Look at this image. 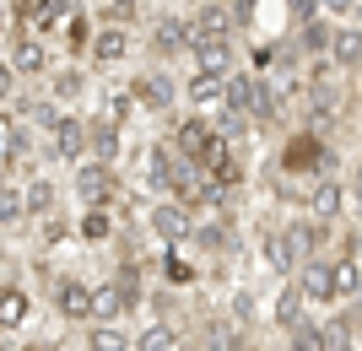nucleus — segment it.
Listing matches in <instances>:
<instances>
[{
    "label": "nucleus",
    "mask_w": 362,
    "mask_h": 351,
    "mask_svg": "<svg viewBox=\"0 0 362 351\" xmlns=\"http://www.w3.org/2000/svg\"><path fill=\"white\" fill-rule=\"evenodd\" d=\"M22 206H28V216H44L49 206H54V184H49V179H28V189H22Z\"/></svg>",
    "instance_id": "obj_27"
},
{
    "label": "nucleus",
    "mask_w": 362,
    "mask_h": 351,
    "mask_svg": "<svg viewBox=\"0 0 362 351\" xmlns=\"http://www.w3.org/2000/svg\"><path fill=\"white\" fill-rule=\"evenodd\" d=\"M11 92H16V71H11V65H0V103H6Z\"/></svg>",
    "instance_id": "obj_38"
},
{
    "label": "nucleus",
    "mask_w": 362,
    "mask_h": 351,
    "mask_svg": "<svg viewBox=\"0 0 362 351\" xmlns=\"http://www.w3.org/2000/svg\"><path fill=\"white\" fill-rule=\"evenodd\" d=\"M65 232H71V222H60V216H49V227H44V244H60Z\"/></svg>",
    "instance_id": "obj_37"
},
{
    "label": "nucleus",
    "mask_w": 362,
    "mask_h": 351,
    "mask_svg": "<svg viewBox=\"0 0 362 351\" xmlns=\"http://www.w3.org/2000/svg\"><path fill=\"white\" fill-rule=\"evenodd\" d=\"M16 222H28L22 184H16V179H0V227H16Z\"/></svg>",
    "instance_id": "obj_23"
},
{
    "label": "nucleus",
    "mask_w": 362,
    "mask_h": 351,
    "mask_svg": "<svg viewBox=\"0 0 362 351\" xmlns=\"http://www.w3.org/2000/svg\"><path fill=\"white\" fill-rule=\"evenodd\" d=\"M243 130H249V119H243V114H222V119H216V136H222L227 146H233V141H238Z\"/></svg>",
    "instance_id": "obj_34"
},
{
    "label": "nucleus",
    "mask_w": 362,
    "mask_h": 351,
    "mask_svg": "<svg viewBox=\"0 0 362 351\" xmlns=\"http://www.w3.org/2000/svg\"><path fill=\"white\" fill-rule=\"evenodd\" d=\"M44 65H49L44 44H38V38H28V32H22V38H16V44H11V71H22V76H28V71H44Z\"/></svg>",
    "instance_id": "obj_22"
},
{
    "label": "nucleus",
    "mask_w": 362,
    "mask_h": 351,
    "mask_svg": "<svg viewBox=\"0 0 362 351\" xmlns=\"http://www.w3.org/2000/svg\"><path fill=\"white\" fill-rule=\"evenodd\" d=\"M222 87H227V81H216V76H189V103H195V108L216 103V97H222Z\"/></svg>",
    "instance_id": "obj_29"
},
{
    "label": "nucleus",
    "mask_w": 362,
    "mask_h": 351,
    "mask_svg": "<svg viewBox=\"0 0 362 351\" xmlns=\"http://www.w3.org/2000/svg\"><path fill=\"white\" fill-rule=\"evenodd\" d=\"M189 44H233V16L222 0H206L189 16Z\"/></svg>",
    "instance_id": "obj_1"
},
{
    "label": "nucleus",
    "mask_w": 362,
    "mask_h": 351,
    "mask_svg": "<svg viewBox=\"0 0 362 351\" xmlns=\"http://www.w3.org/2000/svg\"><path fill=\"white\" fill-rule=\"evenodd\" d=\"M130 92H136V103H141V108H157V114L173 103V81H168L163 71H146V76H136V87H130Z\"/></svg>",
    "instance_id": "obj_14"
},
{
    "label": "nucleus",
    "mask_w": 362,
    "mask_h": 351,
    "mask_svg": "<svg viewBox=\"0 0 362 351\" xmlns=\"http://www.w3.org/2000/svg\"><path fill=\"white\" fill-rule=\"evenodd\" d=\"M81 87H87V76H81V71H54V97H81Z\"/></svg>",
    "instance_id": "obj_32"
},
{
    "label": "nucleus",
    "mask_w": 362,
    "mask_h": 351,
    "mask_svg": "<svg viewBox=\"0 0 362 351\" xmlns=\"http://www.w3.org/2000/svg\"><path fill=\"white\" fill-rule=\"evenodd\" d=\"M292 287L303 292V303H335L330 297V254H314V260L298 265V281Z\"/></svg>",
    "instance_id": "obj_5"
},
{
    "label": "nucleus",
    "mask_w": 362,
    "mask_h": 351,
    "mask_svg": "<svg viewBox=\"0 0 362 351\" xmlns=\"http://www.w3.org/2000/svg\"><path fill=\"white\" fill-rule=\"evenodd\" d=\"M271 319L281 324V330H298V324H303V292H298V287H281V297H276V308H271Z\"/></svg>",
    "instance_id": "obj_24"
},
{
    "label": "nucleus",
    "mask_w": 362,
    "mask_h": 351,
    "mask_svg": "<svg viewBox=\"0 0 362 351\" xmlns=\"http://www.w3.org/2000/svg\"><path fill=\"white\" fill-rule=\"evenodd\" d=\"M330 60L335 65H362V28H335L330 32Z\"/></svg>",
    "instance_id": "obj_20"
},
{
    "label": "nucleus",
    "mask_w": 362,
    "mask_h": 351,
    "mask_svg": "<svg viewBox=\"0 0 362 351\" xmlns=\"http://www.w3.org/2000/svg\"><path fill=\"white\" fill-rule=\"evenodd\" d=\"M114 227H119V222H114V206H87V216L76 222V232H81L87 244H103V238H114Z\"/></svg>",
    "instance_id": "obj_19"
},
{
    "label": "nucleus",
    "mask_w": 362,
    "mask_h": 351,
    "mask_svg": "<svg viewBox=\"0 0 362 351\" xmlns=\"http://www.w3.org/2000/svg\"><path fill=\"white\" fill-rule=\"evenodd\" d=\"M330 297H362V260H357V249H346V254H335V260H330Z\"/></svg>",
    "instance_id": "obj_9"
},
{
    "label": "nucleus",
    "mask_w": 362,
    "mask_h": 351,
    "mask_svg": "<svg viewBox=\"0 0 362 351\" xmlns=\"http://www.w3.org/2000/svg\"><path fill=\"white\" fill-rule=\"evenodd\" d=\"M76 195L87 200V206H108V200L119 195V179H114L108 162H87V168L76 173Z\"/></svg>",
    "instance_id": "obj_4"
},
{
    "label": "nucleus",
    "mask_w": 362,
    "mask_h": 351,
    "mask_svg": "<svg viewBox=\"0 0 362 351\" xmlns=\"http://www.w3.org/2000/svg\"><path fill=\"white\" fill-rule=\"evenodd\" d=\"M189 54H195V76H233V44H189Z\"/></svg>",
    "instance_id": "obj_10"
},
{
    "label": "nucleus",
    "mask_w": 362,
    "mask_h": 351,
    "mask_svg": "<svg viewBox=\"0 0 362 351\" xmlns=\"http://www.w3.org/2000/svg\"><path fill=\"white\" fill-rule=\"evenodd\" d=\"M265 260H271L276 265V270H298V244H292V232L287 227H271V232H265Z\"/></svg>",
    "instance_id": "obj_18"
},
{
    "label": "nucleus",
    "mask_w": 362,
    "mask_h": 351,
    "mask_svg": "<svg viewBox=\"0 0 362 351\" xmlns=\"http://www.w3.org/2000/svg\"><path fill=\"white\" fill-rule=\"evenodd\" d=\"M87 351H130V335L119 324H92L87 330Z\"/></svg>",
    "instance_id": "obj_26"
},
{
    "label": "nucleus",
    "mask_w": 362,
    "mask_h": 351,
    "mask_svg": "<svg viewBox=\"0 0 362 351\" xmlns=\"http://www.w3.org/2000/svg\"><path fill=\"white\" fill-rule=\"evenodd\" d=\"M303 206H308V216H314L319 227H330L335 216H341V206H346V189H341L335 179H319L314 189L303 195Z\"/></svg>",
    "instance_id": "obj_6"
},
{
    "label": "nucleus",
    "mask_w": 362,
    "mask_h": 351,
    "mask_svg": "<svg viewBox=\"0 0 362 351\" xmlns=\"http://www.w3.org/2000/svg\"><path fill=\"white\" fill-rule=\"evenodd\" d=\"M243 351H249V346H243Z\"/></svg>",
    "instance_id": "obj_43"
},
{
    "label": "nucleus",
    "mask_w": 362,
    "mask_h": 351,
    "mask_svg": "<svg viewBox=\"0 0 362 351\" xmlns=\"http://www.w3.org/2000/svg\"><path fill=\"white\" fill-rule=\"evenodd\" d=\"M119 314H130V308H124V297H119L114 281H108V287H92V319H98V324H114Z\"/></svg>",
    "instance_id": "obj_21"
},
{
    "label": "nucleus",
    "mask_w": 362,
    "mask_h": 351,
    "mask_svg": "<svg viewBox=\"0 0 362 351\" xmlns=\"http://www.w3.org/2000/svg\"><path fill=\"white\" fill-rule=\"evenodd\" d=\"M325 11H335V16H346V11H357V0H319Z\"/></svg>",
    "instance_id": "obj_39"
},
{
    "label": "nucleus",
    "mask_w": 362,
    "mask_h": 351,
    "mask_svg": "<svg viewBox=\"0 0 362 351\" xmlns=\"http://www.w3.org/2000/svg\"><path fill=\"white\" fill-rule=\"evenodd\" d=\"M314 11H319V0H292V22H298V28H308Z\"/></svg>",
    "instance_id": "obj_35"
},
{
    "label": "nucleus",
    "mask_w": 362,
    "mask_h": 351,
    "mask_svg": "<svg viewBox=\"0 0 362 351\" xmlns=\"http://www.w3.org/2000/svg\"><path fill=\"white\" fill-rule=\"evenodd\" d=\"M22 351H54V346H22Z\"/></svg>",
    "instance_id": "obj_41"
},
{
    "label": "nucleus",
    "mask_w": 362,
    "mask_h": 351,
    "mask_svg": "<svg viewBox=\"0 0 362 351\" xmlns=\"http://www.w3.org/2000/svg\"><path fill=\"white\" fill-rule=\"evenodd\" d=\"M71 16H76L71 0H33V11L22 16V28H28V38H33V32H49V28H60V22H71Z\"/></svg>",
    "instance_id": "obj_11"
},
{
    "label": "nucleus",
    "mask_w": 362,
    "mask_h": 351,
    "mask_svg": "<svg viewBox=\"0 0 362 351\" xmlns=\"http://www.w3.org/2000/svg\"><path fill=\"white\" fill-rule=\"evenodd\" d=\"M28 319H33V297L16 281H6L0 287V330H22Z\"/></svg>",
    "instance_id": "obj_12"
},
{
    "label": "nucleus",
    "mask_w": 362,
    "mask_h": 351,
    "mask_svg": "<svg viewBox=\"0 0 362 351\" xmlns=\"http://www.w3.org/2000/svg\"><path fill=\"white\" fill-rule=\"evenodd\" d=\"M130 351H179V330L173 324H146V335L130 340Z\"/></svg>",
    "instance_id": "obj_25"
},
{
    "label": "nucleus",
    "mask_w": 362,
    "mask_h": 351,
    "mask_svg": "<svg viewBox=\"0 0 362 351\" xmlns=\"http://www.w3.org/2000/svg\"><path fill=\"white\" fill-rule=\"evenodd\" d=\"M346 351H362V346H346Z\"/></svg>",
    "instance_id": "obj_42"
},
{
    "label": "nucleus",
    "mask_w": 362,
    "mask_h": 351,
    "mask_svg": "<svg viewBox=\"0 0 362 351\" xmlns=\"http://www.w3.org/2000/svg\"><path fill=\"white\" fill-rule=\"evenodd\" d=\"M141 16V0H103V28H124Z\"/></svg>",
    "instance_id": "obj_28"
},
{
    "label": "nucleus",
    "mask_w": 362,
    "mask_h": 351,
    "mask_svg": "<svg viewBox=\"0 0 362 351\" xmlns=\"http://www.w3.org/2000/svg\"><path fill=\"white\" fill-rule=\"evenodd\" d=\"M87 146L98 152V162L114 168V157H119V124H114V119H92L87 124Z\"/></svg>",
    "instance_id": "obj_17"
},
{
    "label": "nucleus",
    "mask_w": 362,
    "mask_h": 351,
    "mask_svg": "<svg viewBox=\"0 0 362 351\" xmlns=\"http://www.w3.org/2000/svg\"><path fill=\"white\" fill-rule=\"evenodd\" d=\"M65 28H71V44H76V49H87V44H92V32H87V22H81V16H71Z\"/></svg>",
    "instance_id": "obj_36"
},
{
    "label": "nucleus",
    "mask_w": 362,
    "mask_h": 351,
    "mask_svg": "<svg viewBox=\"0 0 362 351\" xmlns=\"http://www.w3.org/2000/svg\"><path fill=\"white\" fill-rule=\"evenodd\" d=\"M200 351H243V335L233 319H206L200 324Z\"/></svg>",
    "instance_id": "obj_16"
},
{
    "label": "nucleus",
    "mask_w": 362,
    "mask_h": 351,
    "mask_svg": "<svg viewBox=\"0 0 362 351\" xmlns=\"http://www.w3.org/2000/svg\"><path fill=\"white\" fill-rule=\"evenodd\" d=\"M308 168H330V152H325V141L314 136V130H308V136H292V146L287 152H281V173H287V179H298V173H308Z\"/></svg>",
    "instance_id": "obj_2"
},
{
    "label": "nucleus",
    "mask_w": 362,
    "mask_h": 351,
    "mask_svg": "<svg viewBox=\"0 0 362 351\" xmlns=\"http://www.w3.org/2000/svg\"><path fill=\"white\" fill-rule=\"evenodd\" d=\"M163 275H168V281H173V287H189V281H195V265H189V260H179V254H168V260H163Z\"/></svg>",
    "instance_id": "obj_31"
},
{
    "label": "nucleus",
    "mask_w": 362,
    "mask_h": 351,
    "mask_svg": "<svg viewBox=\"0 0 362 351\" xmlns=\"http://www.w3.org/2000/svg\"><path fill=\"white\" fill-rule=\"evenodd\" d=\"M151 238H163V244H184L189 232H195V211H184V206H173V200H163V206H151Z\"/></svg>",
    "instance_id": "obj_3"
},
{
    "label": "nucleus",
    "mask_w": 362,
    "mask_h": 351,
    "mask_svg": "<svg viewBox=\"0 0 362 351\" xmlns=\"http://www.w3.org/2000/svg\"><path fill=\"white\" fill-rule=\"evenodd\" d=\"M287 335H292V351H325V330L308 324V319H303L298 330H287Z\"/></svg>",
    "instance_id": "obj_30"
},
{
    "label": "nucleus",
    "mask_w": 362,
    "mask_h": 351,
    "mask_svg": "<svg viewBox=\"0 0 362 351\" xmlns=\"http://www.w3.org/2000/svg\"><path fill=\"white\" fill-rule=\"evenodd\" d=\"M303 44H308V54H325V49H330V28H325V22H308V28H303Z\"/></svg>",
    "instance_id": "obj_33"
},
{
    "label": "nucleus",
    "mask_w": 362,
    "mask_h": 351,
    "mask_svg": "<svg viewBox=\"0 0 362 351\" xmlns=\"http://www.w3.org/2000/svg\"><path fill=\"white\" fill-rule=\"evenodd\" d=\"M87 49H92V60H98V65H119L124 54H130V32H124V28H98Z\"/></svg>",
    "instance_id": "obj_13"
},
{
    "label": "nucleus",
    "mask_w": 362,
    "mask_h": 351,
    "mask_svg": "<svg viewBox=\"0 0 362 351\" xmlns=\"http://www.w3.org/2000/svg\"><path fill=\"white\" fill-rule=\"evenodd\" d=\"M351 195L362 200V162H357V168H351Z\"/></svg>",
    "instance_id": "obj_40"
},
{
    "label": "nucleus",
    "mask_w": 362,
    "mask_h": 351,
    "mask_svg": "<svg viewBox=\"0 0 362 351\" xmlns=\"http://www.w3.org/2000/svg\"><path fill=\"white\" fill-rule=\"evenodd\" d=\"M151 49H157L163 60L189 54V22H179V16H157V22H151Z\"/></svg>",
    "instance_id": "obj_8"
},
{
    "label": "nucleus",
    "mask_w": 362,
    "mask_h": 351,
    "mask_svg": "<svg viewBox=\"0 0 362 351\" xmlns=\"http://www.w3.org/2000/svg\"><path fill=\"white\" fill-rule=\"evenodd\" d=\"M49 136H54V152H60V157H71V162H76L81 152H87V124H81V119H71V114L49 124Z\"/></svg>",
    "instance_id": "obj_15"
},
{
    "label": "nucleus",
    "mask_w": 362,
    "mask_h": 351,
    "mask_svg": "<svg viewBox=\"0 0 362 351\" xmlns=\"http://www.w3.org/2000/svg\"><path fill=\"white\" fill-rule=\"evenodd\" d=\"M54 314L60 319H92V287H81L76 275L54 281Z\"/></svg>",
    "instance_id": "obj_7"
}]
</instances>
